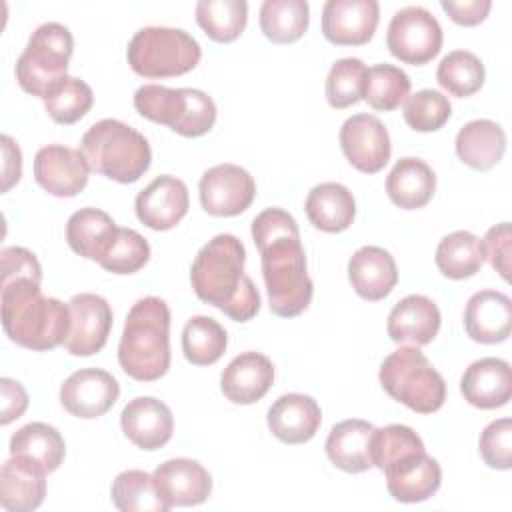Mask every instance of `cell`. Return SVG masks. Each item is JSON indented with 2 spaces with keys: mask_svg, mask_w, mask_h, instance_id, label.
Listing matches in <instances>:
<instances>
[{
  "mask_svg": "<svg viewBox=\"0 0 512 512\" xmlns=\"http://www.w3.org/2000/svg\"><path fill=\"white\" fill-rule=\"evenodd\" d=\"M90 164L82 150L48 144L34 156V178L52 196L72 198L88 184Z\"/></svg>",
  "mask_w": 512,
  "mask_h": 512,
  "instance_id": "cell-14",
  "label": "cell"
},
{
  "mask_svg": "<svg viewBox=\"0 0 512 512\" xmlns=\"http://www.w3.org/2000/svg\"><path fill=\"white\" fill-rule=\"evenodd\" d=\"M0 392H2V414L0 424L6 426L12 420L20 418L28 408V392L24 386L12 378L0 380Z\"/></svg>",
  "mask_w": 512,
  "mask_h": 512,
  "instance_id": "cell-50",
  "label": "cell"
},
{
  "mask_svg": "<svg viewBox=\"0 0 512 512\" xmlns=\"http://www.w3.org/2000/svg\"><path fill=\"white\" fill-rule=\"evenodd\" d=\"M366 74H368V68L360 58L336 60L326 76L328 104L336 110H342L362 100Z\"/></svg>",
  "mask_w": 512,
  "mask_h": 512,
  "instance_id": "cell-42",
  "label": "cell"
},
{
  "mask_svg": "<svg viewBox=\"0 0 512 512\" xmlns=\"http://www.w3.org/2000/svg\"><path fill=\"white\" fill-rule=\"evenodd\" d=\"M118 232L116 222L98 208H80L68 218V246L86 260H100Z\"/></svg>",
  "mask_w": 512,
  "mask_h": 512,
  "instance_id": "cell-33",
  "label": "cell"
},
{
  "mask_svg": "<svg viewBox=\"0 0 512 512\" xmlns=\"http://www.w3.org/2000/svg\"><path fill=\"white\" fill-rule=\"evenodd\" d=\"M404 120L406 124L416 130V132H436L440 130L450 114H452V106L448 102V98L432 88H424L418 90L414 94H410L404 100Z\"/></svg>",
  "mask_w": 512,
  "mask_h": 512,
  "instance_id": "cell-44",
  "label": "cell"
},
{
  "mask_svg": "<svg viewBox=\"0 0 512 512\" xmlns=\"http://www.w3.org/2000/svg\"><path fill=\"white\" fill-rule=\"evenodd\" d=\"M248 20V4L244 0H200L196 4V22L214 42L236 40Z\"/></svg>",
  "mask_w": 512,
  "mask_h": 512,
  "instance_id": "cell-37",
  "label": "cell"
},
{
  "mask_svg": "<svg viewBox=\"0 0 512 512\" xmlns=\"http://www.w3.org/2000/svg\"><path fill=\"white\" fill-rule=\"evenodd\" d=\"M70 332L64 348L74 356H92L100 352L112 330V308L106 298L80 292L70 298Z\"/></svg>",
  "mask_w": 512,
  "mask_h": 512,
  "instance_id": "cell-13",
  "label": "cell"
},
{
  "mask_svg": "<svg viewBox=\"0 0 512 512\" xmlns=\"http://www.w3.org/2000/svg\"><path fill=\"white\" fill-rule=\"evenodd\" d=\"M386 488L396 502L414 504L434 496L442 484L440 464L426 454V450L408 452L384 470Z\"/></svg>",
  "mask_w": 512,
  "mask_h": 512,
  "instance_id": "cell-16",
  "label": "cell"
},
{
  "mask_svg": "<svg viewBox=\"0 0 512 512\" xmlns=\"http://www.w3.org/2000/svg\"><path fill=\"white\" fill-rule=\"evenodd\" d=\"M120 426L134 446L142 450H158L172 438L174 416L162 400L138 396L124 406Z\"/></svg>",
  "mask_w": 512,
  "mask_h": 512,
  "instance_id": "cell-20",
  "label": "cell"
},
{
  "mask_svg": "<svg viewBox=\"0 0 512 512\" xmlns=\"http://www.w3.org/2000/svg\"><path fill=\"white\" fill-rule=\"evenodd\" d=\"M228 346V334L222 324L210 316H192L182 330V352L194 366L218 362Z\"/></svg>",
  "mask_w": 512,
  "mask_h": 512,
  "instance_id": "cell-36",
  "label": "cell"
},
{
  "mask_svg": "<svg viewBox=\"0 0 512 512\" xmlns=\"http://www.w3.org/2000/svg\"><path fill=\"white\" fill-rule=\"evenodd\" d=\"M266 422L280 442L304 444L318 432L322 424V410L312 396L290 392L270 406Z\"/></svg>",
  "mask_w": 512,
  "mask_h": 512,
  "instance_id": "cell-23",
  "label": "cell"
},
{
  "mask_svg": "<svg viewBox=\"0 0 512 512\" xmlns=\"http://www.w3.org/2000/svg\"><path fill=\"white\" fill-rule=\"evenodd\" d=\"M112 504L122 512H168L154 478L144 470H124L112 482Z\"/></svg>",
  "mask_w": 512,
  "mask_h": 512,
  "instance_id": "cell-38",
  "label": "cell"
},
{
  "mask_svg": "<svg viewBox=\"0 0 512 512\" xmlns=\"http://www.w3.org/2000/svg\"><path fill=\"white\" fill-rule=\"evenodd\" d=\"M252 240L260 252L270 310L282 318L302 314L312 302L314 284L294 216L282 208L262 210L252 220Z\"/></svg>",
  "mask_w": 512,
  "mask_h": 512,
  "instance_id": "cell-1",
  "label": "cell"
},
{
  "mask_svg": "<svg viewBox=\"0 0 512 512\" xmlns=\"http://www.w3.org/2000/svg\"><path fill=\"white\" fill-rule=\"evenodd\" d=\"M434 190V170L424 160L414 156L400 158L386 178L388 198L404 210H416L426 206L432 200Z\"/></svg>",
  "mask_w": 512,
  "mask_h": 512,
  "instance_id": "cell-30",
  "label": "cell"
},
{
  "mask_svg": "<svg viewBox=\"0 0 512 512\" xmlns=\"http://www.w3.org/2000/svg\"><path fill=\"white\" fill-rule=\"evenodd\" d=\"M150 260V244L148 240L132 230V228H120L104 252V256L98 260V264L112 272V274H134L140 268L146 266Z\"/></svg>",
  "mask_w": 512,
  "mask_h": 512,
  "instance_id": "cell-43",
  "label": "cell"
},
{
  "mask_svg": "<svg viewBox=\"0 0 512 512\" xmlns=\"http://www.w3.org/2000/svg\"><path fill=\"white\" fill-rule=\"evenodd\" d=\"M510 242H512V232H510V222H500L492 226L484 240H482V250H484V260L490 262V266L504 278L508 280L510 276Z\"/></svg>",
  "mask_w": 512,
  "mask_h": 512,
  "instance_id": "cell-47",
  "label": "cell"
},
{
  "mask_svg": "<svg viewBox=\"0 0 512 512\" xmlns=\"http://www.w3.org/2000/svg\"><path fill=\"white\" fill-rule=\"evenodd\" d=\"M466 334L480 344H498L512 332V300L498 290H480L464 310Z\"/></svg>",
  "mask_w": 512,
  "mask_h": 512,
  "instance_id": "cell-24",
  "label": "cell"
},
{
  "mask_svg": "<svg viewBox=\"0 0 512 512\" xmlns=\"http://www.w3.org/2000/svg\"><path fill=\"white\" fill-rule=\"evenodd\" d=\"M386 46L404 64L422 66L442 48V28L424 6H404L390 18Z\"/></svg>",
  "mask_w": 512,
  "mask_h": 512,
  "instance_id": "cell-10",
  "label": "cell"
},
{
  "mask_svg": "<svg viewBox=\"0 0 512 512\" xmlns=\"http://www.w3.org/2000/svg\"><path fill=\"white\" fill-rule=\"evenodd\" d=\"M310 224L322 232H342L356 216V200L352 192L338 182L316 184L304 202Z\"/></svg>",
  "mask_w": 512,
  "mask_h": 512,
  "instance_id": "cell-31",
  "label": "cell"
},
{
  "mask_svg": "<svg viewBox=\"0 0 512 512\" xmlns=\"http://www.w3.org/2000/svg\"><path fill=\"white\" fill-rule=\"evenodd\" d=\"M90 170L120 182L132 184L150 168L152 150L144 134L116 118L92 124L80 142Z\"/></svg>",
  "mask_w": 512,
  "mask_h": 512,
  "instance_id": "cell-5",
  "label": "cell"
},
{
  "mask_svg": "<svg viewBox=\"0 0 512 512\" xmlns=\"http://www.w3.org/2000/svg\"><path fill=\"white\" fill-rule=\"evenodd\" d=\"M348 280L354 292L370 302L386 298L398 282L394 256L380 246H362L348 260Z\"/></svg>",
  "mask_w": 512,
  "mask_h": 512,
  "instance_id": "cell-26",
  "label": "cell"
},
{
  "mask_svg": "<svg viewBox=\"0 0 512 512\" xmlns=\"http://www.w3.org/2000/svg\"><path fill=\"white\" fill-rule=\"evenodd\" d=\"M118 380L102 368H80L60 386V404L76 418H98L118 400Z\"/></svg>",
  "mask_w": 512,
  "mask_h": 512,
  "instance_id": "cell-15",
  "label": "cell"
},
{
  "mask_svg": "<svg viewBox=\"0 0 512 512\" xmlns=\"http://www.w3.org/2000/svg\"><path fill=\"white\" fill-rule=\"evenodd\" d=\"M376 0H328L322 8V34L336 46H362L378 26Z\"/></svg>",
  "mask_w": 512,
  "mask_h": 512,
  "instance_id": "cell-17",
  "label": "cell"
},
{
  "mask_svg": "<svg viewBox=\"0 0 512 512\" xmlns=\"http://www.w3.org/2000/svg\"><path fill=\"white\" fill-rule=\"evenodd\" d=\"M188 188L170 174L156 176L144 190L138 192L134 210L138 220L152 230L174 228L188 212Z\"/></svg>",
  "mask_w": 512,
  "mask_h": 512,
  "instance_id": "cell-18",
  "label": "cell"
},
{
  "mask_svg": "<svg viewBox=\"0 0 512 512\" xmlns=\"http://www.w3.org/2000/svg\"><path fill=\"white\" fill-rule=\"evenodd\" d=\"M410 96L408 74L394 64H374L368 68L362 98L382 112L396 110Z\"/></svg>",
  "mask_w": 512,
  "mask_h": 512,
  "instance_id": "cell-40",
  "label": "cell"
},
{
  "mask_svg": "<svg viewBox=\"0 0 512 512\" xmlns=\"http://www.w3.org/2000/svg\"><path fill=\"white\" fill-rule=\"evenodd\" d=\"M414 450H424V442L410 426L388 424L382 428H374L372 432L370 458L372 466H376L380 472L396 458Z\"/></svg>",
  "mask_w": 512,
  "mask_h": 512,
  "instance_id": "cell-45",
  "label": "cell"
},
{
  "mask_svg": "<svg viewBox=\"0 0 512 512\" xmlns=\"http://www.w3.org/2000/svg\"><path fill=\"white\" fill-rule=\"evenodd\" d=\"M2 146V192H8L22 176V152L18 144L8 136H0Z\"/></svg>",
  "mask_w": 512,
  "mask_h": 512,
  "instance_id": "cell-51",
  "label": "cell"
},
{
  "mask_svg": "<svg viewBox=\"0 0 512 512\" xmlns=\"http://www.w3.org/2000/svg\"><path fill=\"white\" fill-rule=\"evenodd\" d=\"M46 496V472L10 456L0 470V504L8 512H32Z\"/></svg>",
  "mask_w": 512,
  "mask_h": 512,
  "instance_id": "cell-27",
  "label": "cell"
},
{
  "mask_svg": "<svg viewBox=\"0 0 512 512\" xmlns=\"http://www.w3.org/2000/svg\"><path fill=\"white\" fill-rule=\"evenodd\" d=\"M374 426L366 420L350 418L332 426L326 438V456L330 462L350 474L366 472L372 468L370 438Z\"/></svg>",
  "mask_w": 512,
  "mask_h": 512,
  "instance_id": "cell-28",
  "label": "cell"
},
{
  "mask_svg": "<svg viewBox=\"0 0 512 512\" xmlns=\"http://www.w3.org/2000/svg\"><path fill=\"white\" fill-rule=\"evenodd\" d=\"M340 146L346 160L364 174L380 172L392 152L390 134L374 114H354L340 128Z\"/></svg>",
  "mask_w": 512,
  "mask_h": 512,
  "instance_id": "cell-12",
  "label": "cell"
},
{
  "mask_svg": "<svg viewBox=\"0 0 512 512\" xmlns=\"http://www.w3.org/2000/svg\"><path fill=\"white\" fill-rule=\"evenodd\" d=\"M94 104L92 88L74 76H64L44 96V108L48 116L58 124L78 122Z\"/></svg>",
  "mask_w": 512,
  "mask_h": 512,
  "instance_id": "cell-41",
  "label": "cell"
},
{
  "mask_svg": "<svg viewBox=\"0 0 512 512\" xmlns=\"http://www.w3.org/2000/svg\"><path fill=\"white\" fill-rule=\"evenodd\" d=\"M126 58L142 78H170L194 70L202 48L182 28L146 26L130 38Z\"/></svg>",
  "mask_w": 512,
  "mask_h": 512,
  "instance_id": "cell-8",
  "label": "cell"
},
{
  "mask_svg": "<svg viewBox=\"0 0 512 512\" xmlns=\"http://www.w3.org/2000/svg\"><path fill=\"white\" fill-rule=\"evenodd\" d=\"M134 108L140 116L186 138L204 136L216 122L214 100L196 88L144 84L134 92Z\"/></svg>",
  "mask_w": 512,
  "mask_h": 512,
  "instance_id": "cell-7",
  "label": "cell"
},
{
  "mask_svg": "<svg viewBox=\"0 0 512 512\" xmlns=\"http://www.w3.org/2000/svg\"><path fill=\"white\" fill-rule=\"evenodd\" d=\"M30 278L42 282V268L34 252L22 246H8L2 250V284Z\"/></svg>",
  "mask_w": 512,
  "mask_h": 512,
  "instance_id": "cell-48",
  "label": "cell"
},
{
  "mask_svg": "<svg viewBox=\"0 0 512 512\" xmlns=\"http://www.w3.org/2000/svg\"><path fill=\"white\" fill-rule=\"evenodd\" d=\"M442 10L460 26H476L486 20L492 2L490 0H442Z\"/></svg>",
  "mask_w": 512,
  "mask_h": 512,
  "instance_id": "cell-49",
  "label": "cell"
},
{
  "mask_svg": "<svg viewBox=\"0 0 512 512\" xmlns=\"http://www.w3.org/2000/svg\"><path fill=\"white\" fill-rule=\"evenodd\" d=\"M198 192L200 204L210 216H238L250 208L256 182L242 166L218 164L202 174Z\"/></svg>",
  "mask_w": 512,
  "mask_h": 512,
  "instance_id": "cell-11",
  "label": "cell"
},
{
  "mask_svg": "<svg viewBox=\"0 0 512 512\" xmlns=\"http://www.w3.org/2000/svg\"><path fill=\"white\" fill-rule=\"evenodd\" d=\"M66 444L62 434L46 422H30L10 438V456H18L50 474L64 462Z\"/></svg>",
  "mask_w": 512,
  "mask_h": 512,
  "instance_id": "cell-32",
  "label": "cell"
},
{
  "mask_svg": "<svg viewBox=\"0 0 512 512\" xmlns=\"http://www.w3.org/2000/svg\"><path fill=\"white\" fill-rule=\"evenodd\" d=\"M310 8L306 0H264L260 28L274 44L296 42L308 28Z\"/></svg>",
  "mask_w": 512,
  "mask_h": 512,
  "instance_id": "cell-35",
  "label": "cell"
},
{
  "mask_svg": "<svg viewBox=\"0 0 512 512\" xmlns=\"http://www.w3.org/2000/svg\"><path fill=\"white\" fill-rule=\"evenodd\" d=\"M274 382V364L260 352H242L224 368L220 390L232 404H254Z\"/></svg>",
  "mask_w": 512,
  "mask_h": 512,
  "instance_id": "cell-25",
  "label": "cell"
},
{
  "mask_svg": "<svg viewBox=\"0 0 512 512\" xmlns=\"http://www.w3.org/2000/svg\"><path fill=\"white\" fill-rule=\"evenodd\" d=\"M458 158L474 170H490L506 152V134L500 124L488 118L470 120L456 134Z\"/></svg>",
  "mask_w": 512,
  "mask_h": 512,
  "instance_id": "cell-29",
  "label": "cell"
},
{
  "mask_svg": "<svg viewBox=\"0 0 512 512\" xmlns=\"http://www.w3.org/2000/svg\"><path fill=\"white\" fill-rule=\"evenodd\" d=\"M2 328L6 336L28 350H52L64 344L70 332V308L48 298L40 282L18 278L2 284Z\"/></svg>",
  "mask_w": 512,
  "mask_h": 512,
  "instance_id": "cell-3",
  "label": "cell"
},
{
  "mask_svg": "<svg viewBox=\"0 0 512 512\" xmlns=\"http://www.w3.org/2000/svg\"><path fill=\"white\" fill-rule=\"evenodd\" d=\"M440 322V310L428 296L410 294L394 304L386 330L392 342L420 348L436 338Z\"/></svg>",
  "mask_w": 512,
  "mask_h": 512,
  "instance_id": "cell-21",
  "label": "cell"
},
{
  "mask_svg": "<svg viewBox=\"0 0 512 512\" xmlns=\"http://www.w3.org/2000/svg\"><path fill=\"white\" fill-rule=\"evenodd\" d=\"M122 370L140 382H154L170 368V308L158 296L140 298L126 316L118 344Z\"/></svg>",
  "mask_w": 512,
  "mask_h": 512,
  "instance_id": "cell-4",
  "label": "cell"
},
{
  "mask_svg": "<svg viewBox=\"0 0 512 512\" xmlns=\"http://www.w3.org/2000/svg\"><path fill=\"white\" fill-rule=\"evenodd\" d=\"M74 52L72 32L60 22L40 24L28 38L24 52L16 60V80L20 88L44 100V96L68 76V62Z\"/></svg>",
  "mask_w": 512,
  "mask_h": 512,
  "instance_id": "cell-9",
  "label": "cell"
},
{
  "mask_svg": "<svg viewBox=\"0 0 512 512\" xmlns=\"http://www.w3.org/2000/svg\"><path fill=\"white\" fill-rule=\"evenodd\" d=\"M244 262V244L234 234H216L198 250L190 268L196 296L234 322H248L260 310V294L244 274Z\"/></svg>",
  "mask_w": 512,
  "mask_h": 512,
  "instance_id": "cell-2",
  "label": "cell"
},
{
  "mask_svg": "<svg viewBox=\"0 0 512 512\" xmlns=\"http://www.w3.org/2000/svg\"><path fill=\"white\" fill-rule=\"evenodd\" d=\"M384 392L418 414H432L446 400V382L418 346H400L378 372Z\"/></svg>",
  "mask_w": 512,
  "mask_h": 512,
  "instance_id": "cell-6",
  "label": "cell"
},
{
  "mask_svg": "<svg viewBox=\"0 0 512 512\" xmlns=\"http://www.w3.org/2000/svg\"><path fill=\"white\" fill-rule=\"evenodd\" d=\"M460 390L464 400L480 410L506 406L512 396L510 364L492 356L472 362L460 378Z\"/></svg>",
  "mask_w": 512,
  "mask_h": 512,
  "instance_id": "cell-22",
  "label": "cell"
},
{
  "mask_svg": "<svg viewBox=\"0 0 512 512\" xmlns=\"http://www.w3.org/2000/svg\"><path fill=\"white\" fill-rule=\"evenodd\" d=\"M480 456L494 470L512 468V420L500 418L490 422L480 434Z\"/></svg>",
  "mask_w": 512,
  "mask_h": 512,
  "instance_id": "cell-46",
  "label": "cell"
},
{
  "mask_svg": "<svg viewBox=\"0 0 512 512\" xmlns=\"http://www.w3.org/2000/svg\"><path fill=\"white\" fill-rule=\"evenodd\" d=\"M484 78L486 70L482 60L468 50L448 52L436 68V80L440 88L456 98H466L478 92L484 84Z\"/></svg>",
  "mask_w": 512,
  "mask_h": 512,
  "instance_id": "cell-39",
  "label": "cell"
},
{
  "mask_svg": "<svg viewBox=\"0 0 512 512\" xmlns=\"http://www.w3.org/2000/svg\"><path fill=\"white\" fill-rule=\"evenodd\" d=\"M434 262L442 276L464 280L474 276L484 264L482 240L468 230H456L444 236L436 248Z\"/></svg>",
  "mask_w": 512,
  "mask_h": 512,
  "instance_id": "cell-34",
  "label": "cell"
},
{
  "mask_svg": "<svg viewBox=\"0 0 512 512\" xmlns=\"http://www.w3.org/2000/svg\"><path fill=\"white\" fill-rule=\"evenodd\" d=\"M154 484L160 498L172 506H198L212 492L210 472L196 460L172 458L162 462L154 474Z\"/></svg>",
  "mask_w": 512,
  "mask_h": 512,
  "instance_id": "cell-19",
  "label": "cell"
}]
</instances>
